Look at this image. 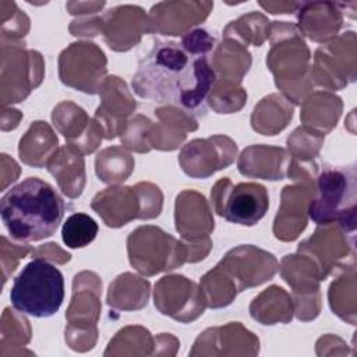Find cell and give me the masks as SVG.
Wrapping results in <instances>:
<instances>
[{
    "label": "cell",
    "mask_w": 357,
    "mask_h": 357,
    "mask_svg": "<svg viewBox=\"0 0 357 357\" xmlns=\"http://www.w3.org/2000/svg\"><path fill=\"white\" fill-rule=\"evenodd\" d=\"M212 46L213 38L202 29L191 32L183 43L156 39L139 60L134 91L151 102L205 114V100L216 79L206 56Z\"/></svg>",
    "instance_id": "6da1fadb"
},
{
    "label": "cell",
    "mask_w": 357,
    "mask_h": 357,
    "mask_svg": "<svg viewBox=\"0 0 357 357\" xmlns=\"http://www.w3.org/2000/svg\"><path fill=\"white\" fill-rule=\"evenodd\" d=\"M64 212L66 205L60 194L39 177L24 178L0 201L1 222L18 241H40L53 236Z\"/></svg>",
    "instance_id": "7a4b0ae2"
},
{
    "label": "cell",
    "mask_w": 357,
    "mask_h": 357,
    "mask_svg": "<svg viewBox=\"0 0 357 357\" xmlns=\"http://www.w3.org/2000/svg\"><path fill=\"white\" fill-rule=\"evenodd\" d=\"M10 301L18 312L33 318L54 315L64 301L63 273L45 259H32L15 276Z\"/></svg>",
    "instance_id": "3957f363"
},
{
    "label": "cell",
    "mask_w": 357,
    "mask_h": 357,
    "mask_svg": "<svg viewBox=\"0 0 357 357\" xmlns=\"http://www.w3.org/2000/svg\"><path fill=\"white\" fill-rule=\"evenodd\" d=\"M356 169L326 166L318 177V195L310 204L308 215L318 225L333 220L354 227Z\"/></svg>",
    "instance_id": "277c9868"
},
{
    "label": "cell",
    "mask_w": 357,
    "mask_h": 357,
    "mask_svg": "<svg viewBox=\"0 0 357 357\" xmlns=\"http://www.w3.org/2000/svg\"><path fill=\"white\" fill-rule=\"evenodd\" d=\"M269 206L268 191L257 183H240L227 192L222 205H218V213L227 222L254 226L266 213Z\"/></svg>",
    "instance_id": "5b68a950"
},
{
    "label": "cell",
    "mask_w": 357,
    "mask_h": 357,
    "mask_svg": "<svg viewBox=\"0 0 357 357\" xmlns=\"http://www.w3.org/2000/svg\"><path fill=\"white\" fill-rule=\"evenodd\" d=\"M98 230V223L89 215L77 212L64 220L61 238L68 248H82L95 240Z\"/></svg>",
    "instance_id": "8992f818"
}]
</instances>
